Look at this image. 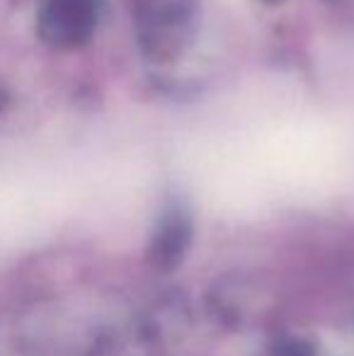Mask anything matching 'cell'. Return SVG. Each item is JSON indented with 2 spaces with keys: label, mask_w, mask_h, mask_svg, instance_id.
Instances as JSON below:
<instances>
[{
  "label": "cell",
  "mask_w": 354,
  "mask_h": 356,
  "mask_svg": "<svg viewBox=\"0 0 354 356\" xmlns=\"http://www.w3.org/2000/svg\"><path fill=\"white\" fill-rule=\"evenodd\" d=\"M99 19V0H44L37 32L47 47L73 51L88 44Z\"/></svg>",
  "instance_id": "1"
},
{
  "label": "cell",
  "mask_w": 354,
  "mask_h": 356,
  "mask_svg": "<svg viewBox=\"0 0 354 356\" xmlns=\"http://www.w3.org/2000/svg\"><path fill=\"white\" fill-rule=\"evenodd\" d=\"M192 238V223H189V216L182 209H170L163 216L161 225H158V233L153 238L151 257L158 267H175L179 257L184 254Z\"/></svg>",
  "instance_id": "2"
},
{
  "label": "cell",
  "mask_w": 354,
  "mask_h": 356,
  "mask_svg": "<svg viewBox=\"0 0 354 356\" xmlns=\"http://www.w3.org/2000/svg\"><path fill=\"white\" fill-rule=\"evenodd\" d=\"M272 356H313V349L308 347L303 339H277V344L272 347Z\"/></svg>",
  "instance_id": "3"
},
{
  "label": "cell",
  "mask_w": 354,
  "mask_h": 356,
  "mask_svg": "<svg viewBox=\"0 0 354 356\" xmlns=\"http://www.w3.org/2000/svg\"><path fill=\"white\" fill-rule=\"evenodd\" d=\"M267 3H277V0H267Z\"/></svg>",
  "instance_id": "4"
}]
</instances>
